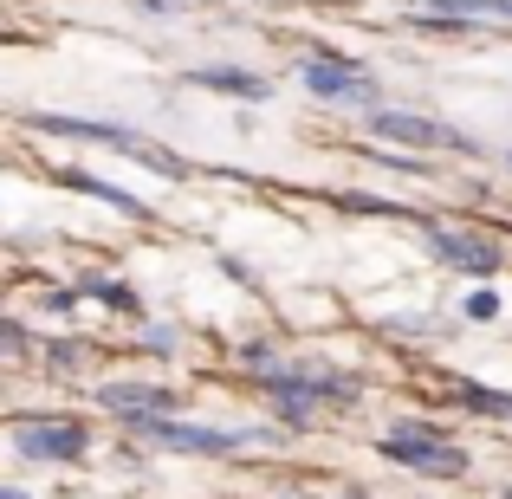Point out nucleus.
Masks as SVG:
<instances>
[{
    "label": "nucleus",
    "instance_id": "2",
    "mask_svg": "<svg viewBox=\"0 0 512 499\" xmlns=\"http://www.w3.org/2000/svg\"><path fill=\"white\" fill-rule=\"evenodd\" d=\"M383 461L402 467V474H422V480H461L467 467H474L461 441H448L435 422H422V415H402L383 435Z\"/></svg>",
    "mask_w": 512,
    "mask_h": 499
},
{
    "label": "nucleus",
    "instance_id": "8",
    "mask_svg": "<svg viewBox=\"0 0 512 499\" xmlns=\"http://www.w3.org/2000/svg\"><path fill=\"white\" fill-rule=\"evenodd\" d=\"M428 247H435L441 266H454V273H474V279H487V273H500V266H506L500 240L467 234V227H428Z\"/></svg>",
    "mask_w": 512,
    "mask_h": 499
},
{
    "label": "nucleus",
    "instance_id": "9",
    "mask_svg": "<svg viewBox=\"0 0 512 499\" xmlns=\"http://www.w3.org/2000/svg\"><path fill=\"white\" fill-rule=\"evenodd\" d=\"M98 409H111L117 422L143 428V422H163V415H175L182 402H175V389H163V383H98Z\"/></svg>",
    "mask_w": 512,
    "mask_h": 499
},
{
    "label": "nucleus",
    "instance_id": "15",
    "mask_svg": "<svg viewBox=\"0 0 512 499\" xmlns=\"http://www.w3.org/2000/svg\"><path fill=\"white\" fill-rule=\"evenodd\" d=\"M461 312L474 318V325H493V318H500V292H493V286H474V292L461 299Z\"/></svg>",
    "mask_w": 512,
    "mask_h": 499
},
{
    "label": "nucleus",
    "instance_id": "6",
    "mask_svg": "<svg viewBox=\"0 0 512 499\" xmlns=\"http://www.w3.org/2000/svg\"><path fill=\"white\" fill-rule=\"evenodd\" d=\"M363 124H370V137L402 143V150H467V156L480 150L474 137H461L454 124H441V117H422V111H389V104H376V111H363Z\"/></svg>",
    "mask_w": 512,
    "mask_h": 499
},
{
    "label": "nucleus",
    "instance_id": "17",
    "mask_svg": "<svg viewBox=\"0 0 512 499\" xmlns=\"http://www.w3.org/2000/svg\"><path fill=\"white\" fill-rule=\"evenodd\" d=\"M0 499H26V493H20V487H7V493H0Z\"/></svg>",
    "mask_w": 512,
    "mask_h": 499
},
{
    "label": "nucleus",
    "instance_id": "12",
    "mask_svg": "<svg viewBox=\"0 0 512 499\" xmlns=\"http://www.w3.org/2000/svg\"><path fill=\"white\" fill-rule=\"evenodd\" d=\"M65 182L85 188V195H98V201H111V208H124V214H150L137 195H130V188H117V182H98V175H78V169H65Z\"/></svg>",
    "mask_w": 512,
    "mask_h": 499
},
{
    "label": "nucleus",
    "instance_id": "11",
    "mask_svg": "<svg viewBox=\"0 0 512 499\" xmlns=\"http://www.w3.org/2000/svg\"><path fill=\"white\" fill-rule=\"evenodd\" d=\"M428 20H512V0H428Z\"/></svg>",
    "mask_w": 512,
    "mask_h": 499
},
{
    "label": "nucleus",
    "instance_id": "5",
    "mask_svg": "<svg viewBox=\"0 0 512 499\" xmlns=\"http://www.w3.org/2000/svg\"><path fill=\"white\" fill-rule=\"evenodd\" d=\"M299 85L318 104H350V111H376V78L363 65H350L344 52H312L299 59Z\"/></svg>",
    "mask_w": 512,
    "mask_h": 499
},
{
    "label": "nucleus",
    "instance_id": "18",
    "mask_svg": "<svg viewBox=\"0 0 512 499\" xmlns=\"http://www.w3.org/2000/svg\"><path fill=\"white\" fill-rule=\"evenodd\" d=\"M344 499H370V493H344Z\"/></svg>",
    "mask_w": 512,
    "mask_h": 499
},
{
    "label": "nucleus",
    "instance_id": "19",
    "mask_svg": "<svg viewBox=\"0 0 512 499\" xmlns=\"http://www.w3.org/2000/svg\"><path fill=\"white\" fill-rule=\"evenodd\" d=\"M506 169H512V150H506Z\"/></svg>",
    "mask_w": 512,
    "mask_h": 499
},
{
    "label": "nucleus",
    "instance_id": "10",
    "mask_svg": "<svg viewBox=\"0 0 512 499\" xmlns=\"http://www.w3.org/2000/svg\"><path fill=\"white\" fill-rule=\"evenodd\" d=\"M188 85H195V91H221V98H247V104H266V98H273V85H266V78H253V72H240V65H195V72H188Z\"/></svg>",
    "mask_w": 512,
    "mask_h": 499
},
{
    "label": "nucleus",
    "instance_id": "1",
    "mask_svg": "<svg viewBox=\"0 0 512 499\" xmlns=\"http://www.w3.org/2000/svg\"><path fill=\"white\" fill-rule=\"evenodd\" d=\"M240 363L266 383V396H273V409H279L286 428H312V415L325 409V402L357 396V376L331 370L325 357H286V350H273V344H247Z\"/></svg>",
    "mask_w": 512,
    "mask_h": 499
},
{
    "label": "nucleus",
    "instance_id": "7",
    "mask_svg": "<svg viewBox=\"0 0 512 499\" xmlns=\"http://www.w3.org/2000/svg\"><path fill=\"white\" fill-rule=\"evenodd\" d=\"M26 130H46V137H85V143H104V150H124V156H143V137L130 124H98V117H65V111H26Z\"/></svg>",
    "mask_w": 512,
    "mask_h": 499
},
{
    "label": "nucleus",
    "instance_id": "3",
    "mask_svg": "<svg viewBox=\"0 0 512 499\" xmlns=\"http://www.w3.org/2000/svg\"><path fill=\"white\" fill-rule=\"evenodd\" d=\"M137 435L156 441V448H169V454H208V461H227V454H240V448L273 441V428H214V422H175V415H163V422H143Z\"/></svg>",
    "mask_w": 512,
    "mask_h": 499
},
{
    "label": "nucleus",
    "instance_id": "14",
    "mask_svg": "<svg viewBox=\"0 0 512 499\" xmlns=\"http://www.w3.org/2000/svg\"><path fill=\"white\" fill-rule=\"evenodd\" d=\"M85 292H91V299H104L111 312H143V299L130 286H117V279H85Z\"/></svg>",
    "mask_w": 512,
    "mask_h": 499
},
{
    "label": "nucleus",
    "instance_id": "13",
    "mask_svg": "<svg viewBox=\"0 0 512 499\" xmlns=\"http://www.w3.org/2000/svg\"><path fill=\"white\" fill-rule=\"evenodd\" d=\"M461 409H474V415H512V396H506V389H487V383H461Z\"/></svg>",
    "mask_w": 512,
    "mask_h": 499
},
{
    "label": "nucleus",
    "instance_id": "16",
    "mask_svg": "<svg viewBox=\"0 0 512 499\" xmlns=\"http://www.w3.org/2000/svg\"><path fill=\"white\" fill-rule=\"evenodd\" d=\"M143 7H150V13H182L188 0H143Z\"/></svg>",
    "mask_w": 512,
    "mask_h": 499
},
{
    "label": "nucleus",
    "instance_id": "4",
    "mask_svg": "<svg viewBox=\"0 0 512 499\" xmlns=\"http://www.w3.org/2000/svg\"><path fill=\"white\" fill-rule=\"evenodd\" d=\"M85 422H72V415H20L13 422V454L33 467H72L85 461Z\"/></svg>",
    "mask_w": 512,
    "mask_h": 499
}]
</instances>
